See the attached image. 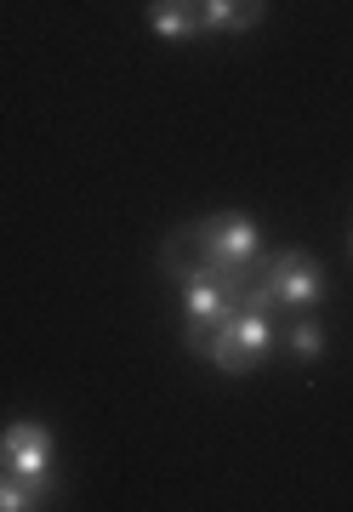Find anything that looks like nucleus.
I'll use <instances>...</instances> for the list:
<instances>
[{"label":"nucleus","instance_id":"obj_1","mask_svg":"<svg viewBox=\"0 0 353 512\" xmlns=\"http://www.w3.org/2000/svg\"><path fill=\"white\" fill-rule=\"evenodd\" d=\"M257 274H262V291L279 313H308L325 296V268H319L308 251L297 245H279V251H262L257 256Z\"/></svg>","mask_w":353,"mask_h":512},{"label":"nucleus","instance_id":"obj_2","mask_svg":"<svg viewBox=\"0 0 353 512\" xmlns=\"http://www.w3.org/2000/svg\"><path fill=\"white\" fill-rule=\"evenodd\" d=\"M194 239H200V251L211 262H223V268H251L262 256V228L245 211H211V217L194 222Z\"/></svg>","mask_w":353,"mask_h":512},{"label":"nucleus","instance_id":"obj_3","mask_svg":"<svg viewBox=\"0 0 353 512\" xmlns=\"http://www.w3.org/2000/svg\"><path fill=\"white\" fill-rule=\"evenodd\" d=\"M183 348L211 359L217 370L228 376H245V370H257V359L240 348V336H234V319H183Z\"/></svg>","mask_w":353,"mask_h":512},{"label":"nucleus","instance_id":"obj_4","mask_svg":"<svg viewBox=\"0 0 353 512\" xmlns=\"http://www.w3.org/2000/svg\"><path fill=\"white\" fill-rule=\"evenodd\" d=\"M0 467L6 473H23V478L52 473V433L40 421H12L0 433Z\"/></svg>","mask_w":353,"mask_h":512},{"label":"nucleus","instance_id":"obj_5","mask_svg":"<svg viewBox=\"0 0 353 512\" xmlns=\"http://www.w3.org/2000/svg\"><path fill=\"white\" fill-rule=\"evenodd\" d=\"M268 0H200V18H205V35H245L257 29Z\"/></svg>","mask_w":353,"mask_h":512},{"label":"nucleus","instance_id":"obj_6","mask_svg":"<svg viewBox=\"0 0 353 512\" xmlns=\"http://www.w3.org/2000/svg\"><path fill=\"white\" fill-rule=\"evenodd\" d=\"M149 23L160 40H200L205 35L200 0H149Z\"/></svg>","mask_w":353,"mask_h":512},{"label":"nucleus","instance_id":"obj_7","mask_svg":"<svg viewBox=\"0 0 353 512\" xmlns=\"http://www.w3.org/2000/svg\"><path fill=\"white\" fill-rule=\"evenodd\" d=\"M57 495V478L40 473V478H23V473H6L0 467V512H23V507H46Z\"/></svg>","mask_w":353,"mask_h":512},{"label":"nucleus","instance_id":"obj_8","mask_svg":"<svg viewBox=\"0 0 353 512\" xmlns=\"http://www.w3.org/2000/svg\"><path fill=\"white\" fill-rule=\"evenodd\" d=\"M234 336H240V348L262 365V359L274 353V342H279V336H274V313H268V308H240V313H234Z\"/></svg>","mask_w":353,"mask_h":512},{"label":"nucleus","instance_id":"obj_9","mask_svg":"<svg viewBox=\"0 0 353 512\" xmlns=\"http://www.w3.org/2000/svg\"><path fill=\"white\" fill-rule=\"evenodd\" d=\"M285 353H291L297 365H314L319 353H325V325H319L314 313H291V330H285Z\"/></svg>","mask_w":353,"mask_h":512}]
</instances>
